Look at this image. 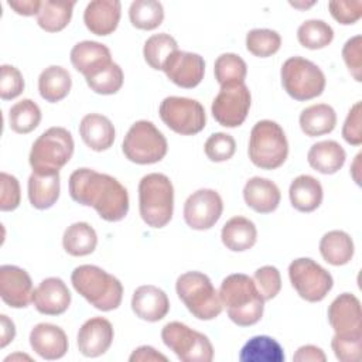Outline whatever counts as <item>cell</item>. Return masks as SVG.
<instances>
[{
    "label": "cell",
    "instance_id": "obj_1",
    "mask_svg": "<svg viewBox=\"0 0 362 362\" xmlns=\"http://www.w3.org/2000/svg\"><path fill=\"white\" fill-rule=\"evenodd\" d=\"M68 187L75 202L92 206L107 222L122 221L129 212L127 189L109 174L78 168L69 175Z\"/></svg>",
    "mask_w": 362,
    "mask_h": 362
},
{
    "label": "cell",
    "instance_id": "obj_2",
    "mask_svg": "<svg viewBox=\"0 0 362 362\" xmlns=\"http://www.w3.org/2000/svg\"><path fill=\"white\" fill-rule=\"evenodd\" d=\"M222 307L228 317L239 327H250L260 321L264 310V298L259 293L255 280L243 273L226 276L219 287Z\"/></svg>",
    "mask_w": 362,
    "mask_h": 362
},
{
    "label": "cell",
    "instance_id": "obj_3",
    "mask_svg": "<svg viewBox=\"0 0 362 362\" xmlns=\"http://www.w3.org/2000/svg\"><path fill=\"white\" fill-rule=\"evenodd\" d=\"M71 283L75 291L96 310L112 311L122 304L123 286L120 280L99 266L81 264L75 267Z\"/></svg>",
    "mask_w": 362,
    "mask_h": 362
},
{
    "label": "cell",
    "instance_id": "obj_4",
    "mask_svg": "<svg viewBox=\"0 0 362 362\" xmlns=\"http://www.w3.org/2000/svg\"><path fill=\"white\" fill-rule=\"evenodd\" d=\"M140 216L150 228H164L174 212V187L161 173H150L139 182Z\"/></svg>",
    "mask_w": 362,
    "mask_h": 362
},
{
    "label": "cell",
    "instance_id": "obj_5",
    "mask_svg": "<svg viewBox=\"0 0 362 362\" xmlns=\"http://www.w3.org/2000/svg\"><path fill=\"white\" fill-rule=\"evenodd\" d=\"M175 291L188 311L198 320L209 321L222 313L219 293L211 279L201 272H187L178 276Z\"/></svg>",
    "mask_w": 362,
    "mask_h": 362
},
{
    "label": "cell",
    "instance_id": "obj_6",
    "mask_svg": "<svg viewBox=\"0 0 362 362\" xmlns=\"http://www.w3.org/2000/svg\"><path fill=\"white\" fill-rule=\"evenodd\" d=\"M249 158L262 170H276L288 156V141L283 127L273 120L257 122L249 137Z\"/></svg>",
    "mask_w": 362,
    "mask_h": 362
},
{
    "label": "cell",
    "instance_id": "obj_7",
    "mask_svg": "<svg viewBox=\"0 0 362 362\" xmlns=\"http://www.w3.org/2000/svg\"><path fill=\"white\" fill-rule=\"evenodd\" d=\"M72 134L59 126H54L41 133L31 146L28 156L34 173H59L74 154Z\"/></svg>",
    "mask_w": 362,
    "mask_h": 362
},
{
    "label": "cell",
    "instance_id": "obj_8",
    "mask_svg": "<svg viewBox=\"0 0 362 362\" xmlns=\"http://www.w3.org/2000/svg\"><path fill=\"white\" fill-rule=\"evenodd\" d=\"M281 85L296 100H310L325 89V75L318 65L303 57H290L280 71Z\"/></svg>",
    "mask_w": 362,
    "mask_h": 362
},
{
    "label": "cell",
    "instance_id": "obj_9",
    "mask_svg": "<svg viewBox=\"0 0 362 362\" xmlns=\"http://www.w3.org/2000/svg\"><path fill=\"white\" fill-rule=\"evenodd\" d=\"M122 150L124 157L136 164H154L161 161L168 150L164 134L148 120H137L127 130Z\"/></svg>",
    "mask_w": 362,
    "mask_h": 362
},
{
    "label": "cell",
    "instance_id": "obj_10",
    "mask_svg": "<svg viewBox=\"0 0 362 362\" xmlns=\"http://www.w3.org/2000/svg\"><path fill=\"white\" fill-rule=\"evenodd\" d=\"M161 339L182 362H211L214 346L206 335L180 321H171L161 329Z\"/></svg>",
    "mask_w": 362,
    "mask_h": 362
},
{
    "label": "cell",
    "instance_id": "obj_11",
    "mask_svg": "<svg viewBox=\"0 0 362 362\" xmlns=\"http://www.w3.org/2000/svg\"><path fill=\"white\" fill-rule=\"evenodd\" d=\"M288 277L297 294L310 303L324 300L334 286L331 273L310 257L294 259L288 264Z\"/></svg>",
    "mask_w": 362,
    "mask_h": 362
},
{
    "label": "cell",
    "instance_id": "obj_12",
    "mask_svg": "<svg viewBox=\"0 0 362 362\" xmlns=\"http://www.w3.org/2000/svg\"><path fill=\"white\" fill-rule=\"evenodd\" d=\"M158 113L168 129L182 136L197 134L206 124L204 106L191 98L167 96L160 103Z\"/></svg>",
    "mask_w": 362,
    "mask_h": 362
},
{
    "label": "cell",
    "instance_id": "obj_13",
    "mask_svg": "<svg viewBox=\"0 0 362 362\" xmlns=\"http://www.w3.org/2000/svg\"><path fill=\"white\" fill-rule=\"evenodd\" d=\"M250 102V90L245 83L221 86L211 106L212 116L223 127H238L245 122Z\"/></svg>",
    "mask_w": 362,
    "mask_h": 362
},
{
    "label": "cell",
    "instance_id": "obj_14",
    "mask_svg": "<svg viewBox=\"0 0 362 362\" xmlns=\"http://www.w3.org/2000/svg\"><path fill=\"white\" fill-rule=\"evenodd\" d=\"M223 202L221 195L211 188L192 192L184 204L185 223L195 230L211 229L221 218Z\"/></svg>",
    "mask_w": 362,
    "mask_h": 362
},
{
    "label": "cell",
    "instance_id": "obj_15",
    "mask_svg": "<svg viewBox=\"0 0 362 362\" xmlns=\"http://www.w3.org/2000/svg\"><path fill=\"white\" fill-rule=\"evenodd\" d=\"M163 71L177 86L191 89L198 86L204 79L205 61L199 54L177 49L168 57Z\"/></svg>",
    "mask_w": 362,
    "mask_h": 362
},
{
    "label": "cell",
    "instance_id": "obj_16",
    "mask_svg": "<svg viewBox=\"0 0 362 362\" xmlns=\"http://www.w3.org/2000/svg\"><path fill=\"white\" fill-rule=\"evenodd\" d=\"M33 281L30 274L14 264L0 266V296L11 308H25L33 303Z\"/></svg>",
    "mask_w": 362,
    "mask_h": 362
},
{
    "label": "cell",
    "instance_id": "obj_17",
    "mask_svg": "<svg viewBox=\"0 0 362 362\" xmlns=\"http://www.w3.org/2000/svg\"><path fill=\"white\" fill-rule=\"evenodd\" d=\"M113 337L115 332L109 320L103 317L89 318L78 331V349L86 358H98L110 348Z\"/></svg>",
    "mask_w": 362,
    "mask_h": 362
},
{
    "label": "cell",
    "instance_id": "obj_18",
    "mask_svg": "<svg viewBox=\"0 0 362 362\" xmlns=\"http://www.w3.org/2000/svg\"><path fill=\"white\" fill-rule=\"evenodd\" d=\"M35 310L45 315H61L71 304V291L59 277L44 279L33 293Z\"/></svg>",
    "mask_w": 362,
    "mask_h": 362
},
{
    "label": "cell",
    "instance_id": "obj_19",
    "mask_svg": "<svg viewBox=\"0 0 362 362\" xmlns=\"http://www.w3.org/2000/svg\"><path fill=\"white\" fill-rule=\"evenodd\" d=\"M328 322L335 334L362 332L361 301L351 293H342L328 307Z\"/></svg>",
    "mask_w": 362,
    "mask_h": 362
},
{
    "label": "cell",
    "instance_id": "obj_20",
    "mask_svg": "<svg viewBox=\"0 0 362 362\" xmlns=\"http://www.w3.org/2000/svg\"><path fill=\"white\" fill-rule=\"evenodd\" d=\"M30 345L38 356L47 361L61 359L69 346L65 331L49 322H40L31 329Z\"/></svg>",
    "mask_w": 362,
    "mask_h": 362
},
{
    "label": "cell",
    "instance_id": "obj_21",
    "mask_svg": "<svg viewBox=\"0 0 362 362\" xmlns=\"http://www.w3.org/2000/svg\"><path fill=\"white\" fill-rule=\"evenodd\" d=\"M132 310L140 320L157 322L168 314L170 300L160 287L144 284L134 290L132 296Z\"/></svg>",
    "mask_w": 362,
    "mask_h": 362
},
{
    "label": "cell",
    "instance_id": "obj_22",
    "mask_svg": "<svg viewBox=\"0 0 362 362\" xmlns=\"http://www.w3.org/2000/svg\"><path fill=\"white\" fill-rule=\"evenodd\" d=\"M122 4L119 0H93L83 11V23L95 35L112 34L120 21Z\"/></svg>",
    "mask_w": 362,
    "mask_h": 362
},
{
    "label": "cell",
    "instance_id": "obj_23",
    "mask_svg": "<svg viewBox=\"0 0 362 362\" xmlns=\"http://www.w3.org/2000/svg\"><path fill=\"white\" fill-rule=\"evenodd\" d=\"M71 62L74 68L85 78L107 66L112 61L110 49L98 41H81L71 49Z\"/></svg>",
    "mask_w": 362,
    "mask_h": 362
},
{
    "label": "cell",
    "instance_id": "obj_24",
    "mask_svg": "<svg viewBox=\"0 0 362 362\" xmlns=\"http://www.w3.org/2000/svg\"><path fill=\"white\" fill-rule=\"evenodd\" d=\"M280 189L269 178L252 177L243 187V199L257 214H270L280 204Z\"/></svg>",
    "mask_w": 362,
    "mask_h": 362
},
{
    "label": "cell",
    "instance_id": "obj_25",
    "mask_svg": "<svg viewBox=\"0 0 362 362\" xmlns=\"http://www.w3.org/2000/svg\"><path fill=\"white\" fill-rule=\"evenodd\" d=\"M79 134L90 150L105 151L112 147L116 132L109 117L99 113H88L79 123Z\"/></svg>",
    "mask_w": 362,
    "mask_h": 362
},
{
    "label": "cell",
    "instance_id": "obj_26",
    "mask_svg": "<svg viewBox=\"0 0 362 362\" xmlns=\"http://www.w3.org/2000/svg\"><path fill=\"white\" fill-rule=\"evenodd\" d=\"M346 153L335 140H322L313 144L307 153L311 168L321 174H335L345 164Z\"/></svg>",
    "mask_w": 362,
    "mask_h": 362
},
{
    "label": "cell",
    "instance_id": "obj_27",
    "mask_svg": "<svg viewBox=\"0 0 362 362\" xmlns=\"http://www.w3.org/2000/svg\"><path fill=\"white\" fill-rule=\"evenodd\" d=\"M288 197L294 209L300 212H313L321 205L324 191L317 178L308 174H301L291 181Z\"/></svg>",
    "mask_w": 362,
    "mask_h": 362
},
{
    "label": "cell",
    "instance_id": "obj_28",
    "mask_svg": "<svg viewBox=\"0 0 362 362\" xmlns=\"http://www.w3.org/2000/svg\"><path fill=\"white\" fill-rule=\"evenodd\" d=\"M28 199L35 209H48L59 198V173H31L28 177Z\"/></svg>",
    "mask_w": 362,
    "mask_h": 362
},
{
    "label": "cell",
    "instance_id": "obj_29",
    "mask_svg": "<svg viewBox=\"0 0 362 362\" xmlns=\"http://www.w3.org/2000/svg\"><path fill=\"white\" fill-rule=\"evenodd\" d=\"M222 243L232 252H245L255 246L257 229L255 223L245 216L230 218L221 232Z\"/></svg>",
    "mask_w": 362,
    "mask_h": 362
},
{
    "label": "cell",
    "instance_id": "obj_30",
    "mask_svg": "<svg viewBox=\"0 0 362 362\" xmlns=\"http://www.w3.org/2000/svg\"><path fill=\"white\" fill-rule=\"evenodd\" d=\"M298 123L305 136H324L335 129L337 113L334 107L327 103H315L300 113Z\"/></svg>",
    "mask_w": 362,
    "mask_h": 362
},
{
    "label": "cell",
    "instance_id": "obj_31",
    "mask_svg": "<svg viewBox=\"0 0 362 362\" xmlns=\"http://www.w3.org/2000/svg\"><path fill=\"white\" fill-rule=\"evenodd\" d=\"M71 74L59 65L47 66L38 76V90L44 100L57 103L65 99L71 90Z\"/></svg>",
    "mask_w": 362,
    "mask_h": 362
},
{
    "label": "cell",
    "instance_id": "obj_32",
    "mask_svg": "<svg viewBox=\"0 0 362 362\" xmlns=\"http://www.w3.org/2000/svg\"><path fill=\"white\" fill-rule=\"evenodd\" d=\"M355 246L352 238L344 230H329L320 240L322 259L332 266H344L354 257Z\"/></svg>",
    "mask_w": 362,
    "mask_h": 362
},
{
    "label": "cell",
    "instance_id": "obj_33",
    "mask_svg": "<svg viewBox=\"0 0 362 362\" xmlns=\"http://www.w3.org/2000/svg\"><path fill=\"white\" fill-rule=\"evenodd\" d=\"M283 346L269 335L252 337L240 349V362H283Z\"/></svg>",
    "mask_w": 362,
    "mask_h": 362
},
{
    "label": "cell",
    "instance_id": "obj_34",
    "mask_svg": "<svg viewBox=\"0 0 362 362\" xmlns=\"http://www.w3.org/2000/svg\"><path fill=\"white\" fill-rule=\"evenodd\" d=\"M98 245V235L88 222H75L69 225L62 236V246L71 256L90 255Z\"/></svg>",
    "mask_w": 362,
    "mask_h": 362
},
{
    "label": "cell",
    "instance_id": "obj_35",
    "mask_svg": "<svg viewBox=\"0 0 362 362\" xmlns=\"http://www.w3.org/2000/svg\"><path fill=\"white\" fill-rule=\"evenodd\" d=\"M75 1H41L37 14L38 25L47 33H58L64 30L72 17Z\"/></svg>",
    "mask_w": 362,
    "mask_h": 362
},
{
    "label": "cell",
    "instance_id": "obj_36",
    "mask_svg": "<svg viewBox=\"0 0 362 362\" xmlns=\"http://www.w3.org/2000/svg\"><path fill=\"white\" fill-rule=\"evenodd\" d=\"M178 49V44L174 37L167 33H158L148 37L143 47L144 61L156 71H163V66L168 57Z\"/></svg>",
    "mask_w": 362,
    "mask_h": 362
},
{
    "label": "cell",
    "instance_id": "obj_37",
    "mask_svg": "<svg viewBox=\"0 0 362 362\" xmlns=\"http://www.w3.org/2000/svg\"><path fill=\"white\" fill-rule=\"evenodd\" d=\"M41 122V109L31 99L14 103L8 110L10 129L18 134L31 133Z\"/></svg>",
    "mask_w": 362,
    "mask_h": 362
},
{
    "label": "cell",
    "instance_id": "obj_38",
    "mask_svg": "<svg viewBox=\"0 0 362 362\" xmlns=\"http://www.w3.org/2000/svg\"><path fill=\"white\" fill-rule=\"evenodd\" d=\"M129 18L139 30H154L164 20L163 4L156 0H134L129 7Z\"/></svg>",
    "mask_w": 362,
    "mask_h": 362
},
{
    "label": "cell",
    "instance_id": "obj_39",
    "mask_svg": "<svg viewBox=\"0 0 362 362\" xmlns=\"http://www.w3.org/2000/svg\"><path fill=\"white\" fill-rule=\"evenodd\" d=\"M215 79L221 86L245 83V78L247 74L246 62L233 52L221 54L214 64Z\"/></svg>",
    "mask_w": 362,
    "mask_h": 362
},
{
    "label": "cell",
    "instance_id": "obj_40",
    "mask_svg": "<svg viewBox=\"0 0 362 362\" xmlns=\"http://www.w3.org/2000/svg\"><path fill=\"white\" fill-rule=\"evenodd\" d=\"M297 40L304 48L321 49L334 40V30L324 20H307L298 27Z\"/></svg>",
    "mask_w": 362,
    "mask_h": 362
},
{
    "label": "cell",
    "instance_id": "obj_41",
    "mask_svg": "<svg viewBox=\"0 0 362 362\" xmlns=\"http://www.w3.org/2000/svg\"><path fill=\"white\" fill-rule=\"evenodd\" d=\"M281 37L270 28H253L246 34V48L259 58H267L280 49Z\"/></svg>",
    "mask_w": 362,
    "mask_h": 362
},
{
    "label": "cell",
    "instance_id": "obj_42",
    "mask_svg": "<svg viewBox=\"0 0 362 362\" xmlns=\"http://www.w3.org/2000/svg\"><path fill=\"white\" fill-rule=\"evenodd\" d=\"M88 86L99 95H113L123 86V71L116 62H110L103 69L85 78Z\"/></svg>",
    "mask_w": 362,
    "mask_h": 362
},
{
    "label": "cell",
    "instance_id": "obj_43",
    "mask_svg": "<svg viewBox=\"0 0 362 362\" xmlns=\"http://www.w3.org/2000/svg\"><path fill=\"white\" fill-rule=\"evenodd\" d=\"M334 355L341 362H358L362 351V332L335 334L331 339Z\"/></svg>",
    "mask_w": 362,
    "mask_h": 362
},
{
    "label": "cell",
    "instance_id": "obj_44",
    "mask_svg": "<svg viewBox=\"0 0 362 362\" xmlns=\"http://www.w3.org/2000/svg\"><path fill=\"white\" fill-rule=\"evenodd\" d=\"M205 154L211 161L222 163L228 161L233 157L236 151V141L235 139L223 132H218L211 134L204 146Z\"/></svg>",
    "mask_w": 362,
    "mask_h": 362
},
{
    "label": "cell",
    "instance_id": "obj_45",
    "mask_svg": "<svg viewBox=\"0 0 362 362\" xmlns=\"http://www.w3.org/2000/svg\"><path fill=\"white\" fill-rule=\"evenodd\" d=\"M253 280L264 301L274 298L281 290V276L279 269L274 266L267 264L259 267L255 272Z\"/></svg>",
    "mask_w": 362,
    "mask_h": 362
},
{
    "label": "cell",
    "instance_id": "obj_46",
    "mask_svg": "<svg viewBox=\"0 0 362 362\" xmlns=\"http://www.w3.org/2000/svg\"><path fill=\"white\" fill-rule=\"evenodd\" d=\"M0 98L11 100L20 96L24 90V78L21 72L8 64L0 66Z\"/></svg>",
    "mask_w": 362,
    "mask_h": 362
},
{
    "label": "cell",
    "instance_id": "obj_47",
    "mask_svg": "<svg viewBox=\"0 0 362 362\" xmlns=\"http://www.w3.org/2000/svg\"><path fill=\"white\" fill-rule=\"evenodd\" d=\"M344 62L356 82L362 81V37H351L342 47Z\"/></svg>",
    "mask_w": 362,
    "mask_h": 362
},
{
    "label": "cell",
    "instance_id": "obj_48",
    "mask_svg": "<svg viewBox=\"0 0 362 362\" xmlns=\"http://www.w3.org/2000/svg\"><path fill=\"white\" fill-rule=\"evenodd\" d=\"M20 199L21 191L18 180L3 171L0 174V209L4 212L14 211L20 205Z\"/></svg>",
    "mask_w": 362,
    "mask_h": 362
},
{
    "label": "cell",
    "instance_id": "obj_49",
    "mask_svg": "<svg viewBox=\"0 0 362 362\" xmlns=\"http://www.w3.org/2000/svg\"><path fill=\"white\" fill-rule=\"evenodd\" d=\"M328 8H329V13L334 17V20H337L342 25L355 24L362 16V1L361 0L329 1Z\"/></svg>",
    "mask_w": 362,
    "mask_h": 362
},
{
    "label": "cell",
    "instance_id": "obj_50",
    "mask_svg": "<svg viewBox=\"0 0 362 362\" xmlns=\"http://www.w3.org/2000/svg\"><path fill=\"white\" fill-rule=\"evenodd\" d=\"M342 137L348 144L359 146L362 143V110L361 102H355L344 122Z\"/></svg>",
    "mask_w": 362,
    "mask_h": 362
},
{
    "label": "cell",
    "instance_id": "obj_51",
    "mask_svg": "<svg viewBox=\"0 0 362 362\" xmlns=\"http://www.w3.org/2000/svg\"><path fill=\"white\" fill-rule=\"evenodd\" d=\"M296 362H325L327 356L320 346L315 345H303L293 355Z\"/></svg>",
    "mask_w": 362,
    "mask_h": 362
},
{
    "label": "cell",
    "instance_id": "obj_52",
    "mask_svg": "<svg viewBox=\"0 0 362 362\" xmlns=\"http://www.w3.org/2000/svg\"><path fill=\"white\" fill-rule=\"evenodd\" d=\"M129 361L130 362H157V361L165 362L167 356L160 354L150 345H141L132 352V355L129 356Z\"/></svg>",
    "mask_w": 362,
    "mask_h": 362
},
{
    "label": "cell",
    "instance_id": "obj_53",
    "mask_svg": "<svg viewBox=\"0 0 362 362\" xmlns=\"http://www.w3.org/2000/svg\"><path fill=\"white\" fill-rule=\"evenodd\" d=\"M7 4L20 16H37L41 7L40 0H8Z\"/></svg>",
    "mask_w": 362,
    "mask_h": 362
},
{
    "label": "cell",
    "instance_id": "obj_54",
    "mask_svg": "<svg viewBox=\"0 0 362 362\" xmlns=\"http://www.w3.org/2000/svg\"><path fill=\"white\" fill-rule=\"evenodd\" d=\"M0 327V348H6L16 337V325L6 314H1Z\"/></svg>",
    "mask_w": 362,
    "mask_h": 362
},
{
    "label": "cell",
    "instance_id": "obj_55",
    "mask_svg": "<svg viewBox=\"0 0 362 362\" xmlns=\"http://www.w3.org/2000/svg\"><path fill=\"white\" fill-rule=\"evenodd\" d=\"M361 157H362V154L359 153L356 157H355V161H354V164H352V170H351V174H352V177H354V181L358 184V185H361V177H359V161H361Z\"/></svg>",
    "mask_w": 362,
    "mask_h": 362
},
{
    "label": "cell",
    "instance_id": "obj_56",
    "mask_svg": "<svg viewBox=\"0 0 362 362\" xmlns=\"http://www.w3.org/2000/svg\"><path fill=\"white\" fill-rule=\"evenodd\" d=\"M14 359H27V361H31V358L25 354H14V355H8L4 361L8 362V361H14Z\"/></svg>",
    "mask_w": 362,
    "mask_h": 362
},
{
    "label": "cell",
    "instance_id": "obj_57",
    "mask_svg": "<svg viewBox=\"0 0 362 362\" xmlns=\"http://www.w3.org/2000/svg\"><path fill=\"white\" fill-rule=\"evenodd\" d=\"M293 7H297V8H307V7H311L313 4H315V1H311V3H308V4H298V3H290Z\"/></svg>",
    "mask_w": 362,
    "mask_h": 362
}]
</instances>
